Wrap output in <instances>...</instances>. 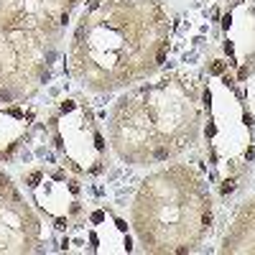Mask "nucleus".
I'll return each mask as SVG.
<instances>
[{
  "label": "nucleus",
  "instance_id": "1",
  "mask_svg": "<svg viewBox=\"0 0 255 255\" xmlns=\"http://www.w3.org/2000/svg\"><path fill=\"white\" fill-rule=\"evenodd\" d=\"M212 72H214V74H220V72H225V64H222V61H217V64L212 66Z\"/></svg>",
  "mask_w": 255,
  "mask_h": 255
}]
</instances>
